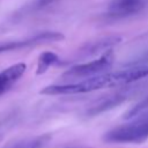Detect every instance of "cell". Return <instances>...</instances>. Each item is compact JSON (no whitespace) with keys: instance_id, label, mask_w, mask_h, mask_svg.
<instances>
[{"instance_id":"obj_10","label":"cell","mask_w":148,"mask_h":148,"mask_svg":"<svg viewBox=\"0 0 148 148\" xmlns=\"http://www.w3.org/2000/svg\"><path fill=\"white\" fill-rule=\"evenodd\" d=\"M61 65V59L53 52L46 51L43 52L39 58H38V62H37V69H36V74L37 75H42L44 74L50 67L52 66H58Z\"/></svg>"},{"instance_id":"obj_7","label":"cell","mask_w":148,"mask_h":148,"mask_svg":"<svg viewBox=\"0 0 148 148\" xmlns=\"http://www.w3.org/2000/svg\"><path fill=\"white\" fill-rule=\"evenodd\" d=\"M121 42V38L119 36H108V37H103L92 42H89L87 44H84L77 53L79 58H88V57H92L96 56L98 53L105 52L108 50H112V47L117 44H119Z\"/></svg>"},{"instance_id":"obj_12","label":"cell","mask_w":148,"mask_h":148,"mask_svg":"<svg viewBox=\"0 0 148 148\" xmlns=\"http://www.w3.org/2000/svg\"><path fill=\"white\" fill-rule=\"evenodd\" d=\"M54 1H57V0H37L34 3V8L40 9V8H44V7L49 6V5H52Z\"/></svg>"},{"instance_id":"obj_4","label":"cell","mask_w":148,"mask_h":148,"mask_svg":"<svg viewBox=\"0 0 148 148\" xmlns=\"http://www.w3.org/2000/svg\"><path fill=\"white\" fill-rule=\"evenodd\" d=\"M113 60H114L113 51L108 50L98 59H96L94 61L71 67L61 75V77L64 80H69V79L83 80V79H88L91 76L101 75V74H104L105 72H108L112 67Z\"/></svg>"},{"instance_id":"obj_8","label":"cell","mask_w":148,"mask_h":148,"mask_svg":"<svg viewBox=\"0 0 148 148\" xmlns=\"http://www.w3.org/2000/svg\"><path fill=\"white\" fill-rule=\"evenodd\" d=\"M27 69V65L23 62H18L12 65L0 72V96L7 92L24 74Z\"/></svg>"},{"instance_id":"obj_13","label":"cell","mask_w":148,"mask_h":148,"mask_svg":"<svg viewBox=\"0 0 148 148\" xmlns=\"http://www.w3.org/2000/svg\"><path fill=\"white\" fill-rule=\"evenodd\" d=\"M143 62H148V54H146L143 58H141V59H139L138 61H135V62H131L130 64V66H135V65H142Z\"/></svg>"},{"instance_id":"obj_3","label":"cell","mask_w":148,"mask_h":148,"mask_svg":"<svg viewBox=\"0 0 148 148\" xmlns=\"http://www.w3.org/2000/svg\"><path fill=\"white\" fill-rule=\"evenodd\" d=\"M147 89H148V81H142V82L136 81V82H133L130 84L121 86L116 91L104 95L101 98L96 99L89 106V109H87L86 116L94 117V116H97L105 111H109V110L120 105L125 101L141 94L142 91H145Z\"/></svg>"},{"instance_id":"obj_6","label":"cell","mask_w":148,"mask_h":148,"mask_svg":"<svg viewBox=\"0 0 148 148\" xmlns=\"http://www.w3.org/2000/svg\"><path fill=\"white\" fill-rule=\"evenodd\" d=\"M65 38V36L61 32L58 31H43V32H38L31 37L24 38V39H20V40H10V42H2L0 43V54L5 53V52H9V51H17L21 49H27V47H31V46H37L44 43H49V42H58V40H62Z\"/></svg>"},{"instance_id":"obj_5","label":"cell","mask_w":148,"mask_h":148,"mask_svg":"<svg viewBox=\"0 0 148 148\" xmlns=\"http://www.w3.org/2000/svg\"><path fill=\"white\" fill-rule=\"evenodd\" d=\"M148 7V0H111L104 14L108 21H119L140 14Z\"/></svg>"},{"instance_id":"obj_1","label":"cell","mask_w":148,"mask_h":148,"mask_svg":"<svg viewBox=\"0 0 148 148\" xmlns=\"http://www.w3.org/2000/svg\"><path fill=\"white\" fill-rule=\"evenodd\" d=\"M148 77V65H135L113 73H104L67 84H52L40 90L43 95H73L90 92L102 88L121 87Z\"/></svg>"},{"instance_id":"obj_14","label":"cell","mask_w":148,"mask_h":148,"mask_svg":"<svg viewBox=\"0 0 148 148\" xmlns=\"http://www.w3.org/2000/svg\"><path fill=\"white\" fill-rule=\"evenodd\" d=\"M82 148H90V147H82Z\"/></svg>"},{"instance_id":"obj_11","label":"cell","mask_w":148,"mask_h":148,"mask_svg":"<svg viewBox=\"0 0 148 148\" xmlns=\"http://www.w3.org/2000/svg\"><path fill=\"white\" fill-rule=\"evenodd\" d=\"M146 110H148V96L145 97V98H142V99H141L139 103H136L134 106H132V108L124 114V119L128 120V119L135 117L136 114H139V113H141V112H143V111H146Z\"/></svg>"},{"instance_id":"obj_2","label":"cell","mask_w":148,"mask_h":148,"mask_svg":"<svg viewBox=\"0 0 148 148\" xmlns=\"http://www.w3.org/2000/svg\"><path fill=\"white\" fill-rule=\"evenodd\" d=\"M148 139V110L128 119L103 135L108 143H142Z\"/></svg>"},{"instance_id":"obj_9","label":"cell","mask_w":148,"mask_h":148,"mask_svg":"<svg viewBox=\"0 0 148 148\" xmlns=\"http://www.w3.org/2000/svg\"><path fill=\"white\" fill-rule=\"evenodd\" d=\"M50 140H51L50 134H42L38 136L28 138V139H23L20 141L7 143L6 146L1 148H43Z\"/></svg>"}]
</instances>
